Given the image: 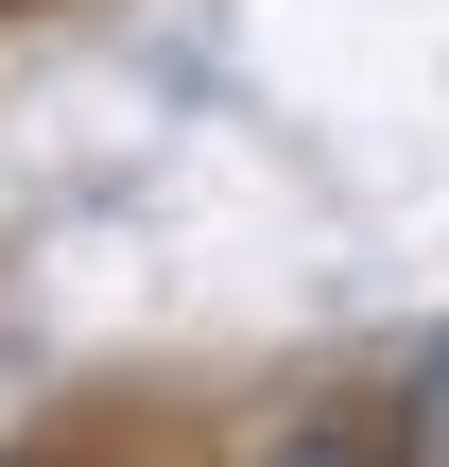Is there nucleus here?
Segmentation results:
<instances>
[{"mask_svg": "<svg viewBox=\"0 0 449 467\" xmlns=\"http://www.w3.org/2000/svg\"><path fill=\"white\" fill-rule=\"evenodd\" d=\"M398 467H449V329L415 347V381H398Z\"/></svg>", "mask_w": 449, "mask_h": 467, "instance_id": "obj_1", "label": "nucleus"}, {"mask_svg": "<svg viewBox=\"0 0 449 467\" xmlns=\"http://www.w3.org/2000/svg\"><path fill=\"white\" fill-rule=\"evenodd\" d=\"M260 467H381V451H363V433H277Z\"/></svg>", "mask_w": 449, "mask_h": 467, "instance_id": "obj_2", "label": "nucleus"}]
</instances>
